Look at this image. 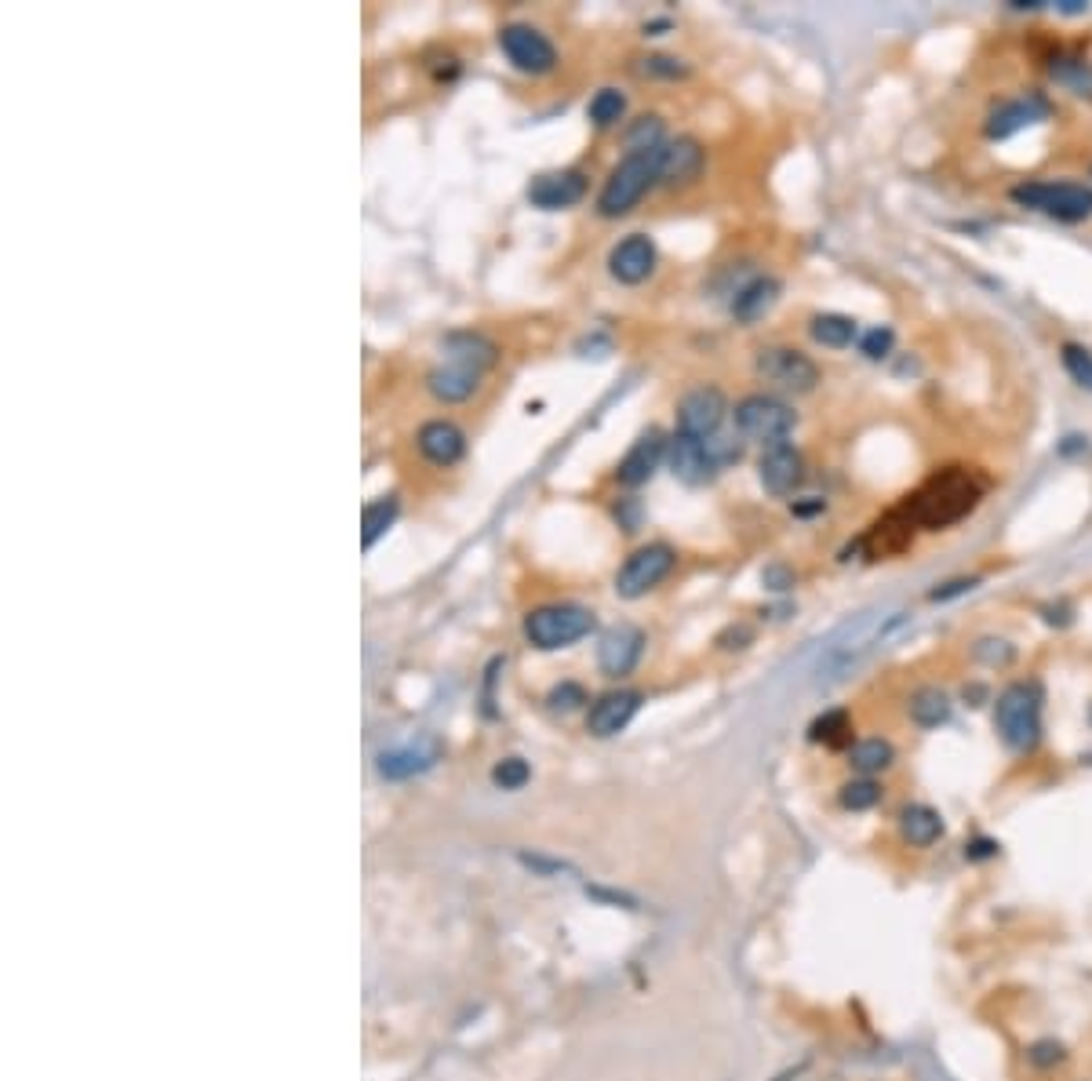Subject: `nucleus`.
<instances>
[{"mask_svg":"<svg viewBox=\"0 0 1092 1081\" xmlns=\"http://www.w3.org/2000/svg\"><path fill=\"white\" fill-rule=\"evenodd\" d=\"M674 565H678L674 546H667V543L641 546V550H634L631 557H626L620 572H615V593L626 598V601L645 598L648 590H656L663 579L674 572Z\"/></svg>","mask_w":1092,"mask_h":1081,"instance_id":"8","label":"nucleus"},{"mask_svg":"<svg viewBox=\"0 0 1092 1081\" xmlns=\"http://www.w3.org/2000/svg\"><path fill=\"white\" fill-rule=\"evenodd\" d=\"M667 448H670V441L659 430H645L631 445V451H626V456L620 459V467H615V481L626 484V489H637V484L652 481V473L659 470V462H663V456H667Z\"/></svg>","mask_w":1092,"mask_h":1081,"instance_id":"15","label":"nucleus"},{"mask_svg":"<svg viewBox=\"0 0 1092 1081\" xmlns=\"http://www.w3.org/2000/svg\"><path fill=\"white\" fill-rule=\"evenodd\" d=\"M910 539H914V525L907 521L904 510L896 506L893 514H885L871 532H866L863 546L871 550V557H893L899 550H907Z\"/></svg>","mask_w":1092,"mask_h":1081,"instance_id":"21","label":"nucleus"},{"mask_svg":"<svg viewBox=\"0 0 1092 1081\" xmlns=\"http://www.w3.org/2000/svg\"><path fill=\"white\" fill-rule=\"evenodd\" d=\"M776 299H779V284L773 277H757V281L746 284V288L735 292L732 314L740 320H757V317H765L768 310H773Z\"/></svg>","mask_w":1092,"mask_h":1081,"instance_id":"25","label":"nucleus"},{"mask_svg":"<svg viewBox=\"0 0 1092 1081\" xmlns=\"http://www.w3.org/2000/svg\"><path fill=\"white\" fill-rule=\"evenodd\" d=\"M663 157H667V142L656 150H637V153H626V157L615 164L612 175L604 179L601 186V197H598V216L604 219H620L626 216L641 197L648 194L652 186L659 183L663 175Z\"/></svg>","mask_w":1092,"mask_h":1081,"instance_id":"3","label":"nucleus"},{"mask_svg":"<svg viewBox=\"0 0 1092 1081\" xmlns=\"http://www.w3.org/2000/svg\"><path fill=\"white\" fill-rule=\"evenodd\" d=\"M415 445H419V451L434 462V467H452V462L462 459V451H467V434L448 419H430V423H423Z\"/></svg>","mask_w":1092,"mask_h":1081,"instance_id":"20","label":"nucleus"},{"mask_svg":"<svg viewBox=\"0 0 1092 1081\" xmlns=\"http://www.w3.org/2000/svg\"><path fill=\"white\" fill-rule=\"evenodd\" d=\"M812 339L819 342V347H852V339H856V320L845 317V314H819L812 317Z\"/></svg>","mask_w":1092,"mask_h":1081,"instance_id":"28","label":"nucleus"},{"mask_svg":"<svg viewBox=\"0 0 1092 1081\" xmlns=\"http://www.w3.org/2000/svg\"><path fill=\"white\" fill-rule=\"evenodd\" d=\"M593 612L583 604H543V609L525 615V637L543 652L554 648H568L576 645L579 637H587L593 631Z\"/></svg>","mask_w":1092,"mask_h":1081,"instance_id":"6","label":"nucleus"},{"mask_svg":"<svg viewBox=\"0 0 1092 1081\" xmlns=\"http://www.w3.org/2000/svg\"><path fill=\"white\" fill-rule=\"evenodd\" d=\"M729 401L718 386H696L688 390L678 405V434L696 437V441H714L721 423H725Z\"/></svg>","mask_w":1092,"mask_h":1081,"instance_id":"11","label":"nucleus"},{"mask_svg":"<svg viewBox=\"0 0 1092 1081\" xmlns=\"http://www.w3.org/2000/svg\"><path fill=\"white\" fill-rule=\"evenodd\" d=\"M626 146H631V153L663 146V121L659 117H641V121H634V128L626 132Z\"/></svg>","mask_w":1092,"mask_h":1081,"instance_id":"34","label":"nucleus"},{"mask_svg":"<svg viewBox=\"0 0 1092 1081\" xmlns=\"http://www.w3.org/2000/svg\"><path fill=\"white\" fill-rule=\"evenodd\" d=\"M732 419H735V430H740L746 441H762L765 448H773V445L787 441L794 423H798V415H794L787 401H779L773 394H751L735 405Z\"/></svg>","mask_w":1092,"mask_h":1081,"instance_id":"7","label":"nucleus"},{"mask_svg":"<svg viewBox=\"0 0 1092 1081\" xmlns=\"http://www.w3.org/2000/svg\"><path fill=\"white\" fill-rule=\"evenodd\" d=\"M860 350L866 353L871 361H882L888 350H893V331L888 328H874V331H866L863 342H860Z\"/></svg>","mask_w":1092,"mask_h":1081,"instance_id":"37","label":"nucleus"},{"mask_svg":"<svg viewBox=\"0 0 1092 1081\" xmlns=\"http://www.w3.org/2000/svg\"><path fill=\"white\" fill-rule=\"evenodd\" d=\"M849 732H852L849 710H827L823 718H816V721L809 724V740H812V743H827V746L845 743V740H849Z\"/></svg>","mask_w":1092,"mask_h":1081,"instance_id":"31","label":"nucleus"},{"mask_svg":"<svg viewBox=\"0 0 1092 1081\" xmlns=\"http://www.w3.org/2000/svg\"><path fill=\"white\" fill-rule=\"evenodd\" d=\"M899 834L910 841L914 849H929L943 838V816L929 809V805H907L899 812Z\"/></svg>","mask_w":1092,"mask_h":1081,"instance_id":"24","label":"nucleus"},{"mask_svg":"<svg viewBox=\"0 0 1092 1081\" xmlns=\"http://www.w3.org/2000/svg\"><path fill=\"white\" fill-rule=\"evenodd\" d=\"M437 757H441V743H437L434 735H419V740L401 743L394 751H383L375 768L383 779H412V776H419V772L434 768Z\"/></svg>","mask_w":1092,"mask_h":1081,"instance_id":"13","label":"nucleus"},{"mask_svg":"<svg viewBox=\"0 0 1092 1081\" xmlns=\"http://www.w3.org/2000/svg\"><path fill=\"white\" fill-rule=\"evenodd\" d=\"M1063 368H1067V375H1071L1078 386H1085L1089 394H1092V353L1085 347H1078V342H1067V347H1063Z\"/></svg>","mask_w":1092,"mask_h":1081,"instance_id":"33","label":"nucleus"},{"mask_svg":"<svg viewBox=\"0 0 1092 1081\" xmlns=\"http://www.w3.org/2000/svg\"><path fill=\"white\" fill-rule=\"evenodd\" d=\"M583 194H587V175L576 168L539 175V179L528 186V200L543 211L572 208L576 200H583Z\"/></svg>","mask_w":1092,"mask_h":1081,"instance_id":"19","label":"nucleus"},{"mask_svg":"<svg viewBox=\"0 0 1092 1081\" xmlns=\"http://www.w3.org/2000/svg\"><path fill=\"white\" fill-rule=\"evenodd\" d=\"M667 459H670L674 478L685 484H707L718 470V459H714V451H710V445L696 441V437H688V434L670 437Z\"/></svg>","mask_w":1092,"mask_h":1081,"instance_id":"16","label":"nucleus"},{"mask_svg":"<svg viewBox=\"0 0 1092 1081\" xmlns=\"http://www.w3.org/2000/svg\"><path fill=\"white\" fill-rule=\"evenodd\" d=\"M951 699H947L943 688H918L910 696V718L921 724V729H936V724L951 721Z\"/></svg>","mask_w":1092,"mask_h":1081,"instance_id":"26","label":"nucleus"},{"mask_svg":"<svg viewBox=\"0 0 1092 1081\" xmlns=\"http://www.w3.org/2000/svg\"><path fill=\"white\" fill-rule=\"evenodd\" d=\"M994 849H998V845H994V841H976V845H972V849H965V856H972V860L994 856Z\"/></svg>","mask_w":1092,"mask_h":1081,"instance_id":"42","label":"nucleus"},{"mask_svg":"<svg viewBox=\"0 0 1092 1081\" xmlns=\"http://www.w3.org/2000/svg\"><path fill=\"white\" fill-rule=\"evenodd\" d=\"M495 353H500L495 342L478 336V331H452L445 339L441 364L426 375V386L445 405H459V401L473 397V390L481 386V375L495 364Z\"/></svg>","mask_w":1092,"mask_h":1081,"instance_id":"2","label":"nucleus"},{"mask_svg":"<svg viewBox=\"0 0 1092 1081\" xmlns=\"http://www.w3.org/2000/svg\"><path fill=\"white\" fill-rule=\"evenodd\" d=\"M838 801L845 805L849 812H866V809H874V805L882 801V783H874L871 776L849 779L845 787H841Z\"/></svg>","mask_w":1092,"mask_h":1081,"instance_id":"32","label":"nucleus"},{"mask_svg":"<svg viewBox=\"0 0 1092 1081\" xmlns=\"http://www.w3.org/2000/svg\"><path fill=\"white\" fill-rule=\"evenodd\" d=\"M757 375L765 379L768 386L783 390V394H809V390L819 383V368L816 361L805 358L801 350H790V347H768L757 353Z\"/></svg>","mask_w":1092,"mask_h":1081,"instance_id":"9","label":"nucleus"},{"mask_svg":"<svg viewBox=\"0 0 1092 1081\" xmlns=\"http://www.w3.org/2000/svg\"><path fill=\"white\" fill-rule=\"evenodd\" d=\"M609 270H612V277L623 281V284H641V281H645L648 273L656 270V244H652V237H645V233L623 237V241L612 248Z\"/></svg>","mask_w":1092,"mask_h":1081,"instance_id":"18","label":"nucleus"},{"mask_svg":"<svg viewBox=\"0 0 1092 1081\" xmlns=\"http://www.w3.org/2000/svg\"><path fill=\"white\" fill-rule=\"evenodd\" d=\"M987 495V478H980L969 467H947L932 473L918 492H910L899 510L907 514L914 528L940 532L947 525H958L961 517H969L980 506V499Z\"/></svg>","mask_w":1092,"mask_h":1081,"instance_id":"1","label":"nucleus"},{"mask_svg":"<svg viewBox=\"0 0 1092 1081\" xmlns=\"http://www.w3.org/2000/svg\"><path fill=\"white\" fill-rule=\"evenodd\" d=\"M500 47L506 58L514 63L521 74H550L557 69V47L546 41V33H539L528 22H510L500 30Z\"/></svg>","mask_w":1092,"mask_h":1081,"instance_id":"10","label":"nucleus"},{"mask_svg":"<svg viewBox=\"0 0 1092 1081\" xmlns=\"http://www.w3.org/2000/svg\"><path fill=\"white\" fill-rule=\"evenodd\" d=\"M394 517H397V499L394 495L368 503L364 514H361V543L364 546H375V539L383 536L390 525H394Z\"/></svg>","mask_w":1092,"mask_h":1081,"instance_id":"29","label":"nucleus"},{"mask_svg":"<svg viewBox=\"0 0 1092 1081\" xmlns=\"http://www.w3.org/2000/svg\"><path fill=\"white\" fill-rule=\"evenodd\" d=\"M645 652V634L637 631L631 623H620L612 631L601 634V645H598V667L604 677H626Z\"/></svg>","mask_w":1092,"mask_h":1081,"instance_id":"12","label":"nucleus"},{"mask_svg":"<svg viewBox=\"0 0 1092 1081\" xmlns=\"http://www.w3.org/2000/svg\"><path fill=\"white\" fill-rule=\"evenodd\" d=\"M976 587V579H951V583H943V587H936L929 598L932 601H947V598H958V593H965Z\"/></svg>","mask_w":1092,"mask_h":1081,"instance_id":"40","label":"nucleus"},{"mask_svg":"<svg viewBox=\"0 0 1092 1081\" xmlns=\"http://www.w3.org/2000/svg\"><path fill=\"white\" fill-rule=\"evenodd\" d=\"M1008 197L1019 208L1041 211L1060 222H1082L1092 216V186L1085 183H1019Z\"/></svg>","mask_w":1092,"mask_h":1081,"instance_id":"5","label":"nucleus"},{"mask_svg":"<svg viewBox=\"0 0 1092 1081\" xmlns=\"http://www.w3.org/2000/svg\"><path fill=\"white\" fill-rule=\"evenodd\" d=\"M757 478H762L765 492L790 495L805 481V459H801V451L794 448V445H787V441L765 448L762 459H757Z\"/></svg>","mask_w":1092,"mask_h":1081,"instance_id":"14","label":"nucleus"},{"mask_svg":"<svg viewBox=\"0 0 1092 1081\" xmlns=\"http://www.w3.org/2000/svg\"><path fill=\"white\" fill-rule=\"evenodd\" d=\"M1046 113H1049V106L1041 102V99H1016V102H1005V106H998V110L991 113L987 135H991V139H1005V135L1019 132V128H1027V124L1041 121V117H1046Z\"/></svg>","mask_w":1092,"mask_h":1081,"instance_id":"23","label":"nucleus"},{"mask_svg":"<svg viewBox=\"0 0 1092 1081\" xmlns=\"http://www.w3.org/2000/svg\"><path fill=\"white\" fill-rule=\"evenodd\" d=\"M1060 1060H1063V1045H1056V1041H1038L1035 1049H1030V1063H1038V1067H1052Z\"/></svg>","mask_w":1092,"mask_h":1081,"instance_id":"39","label":"nucleus"},{"mask_svg":"<svg viewBox=\"0 0 1092 1081\" xmlns=\"http://www.w3.org/2000/svg\"><path fill=\"white\" fill-rule=\"evenodd\" d=\"M579 703H587V692L572 681H565L561 688H554L550 692V707H557V710H576Z\"/></svg>","mask_w":1092,"mask_h":1081,"instance_id":"38","label":"nucleus"},{"mask_svg":"<svg viewBox=\"0 0 1092 1081\" xmlns=\"http://www.w3.org/2000/svg\"><path fill=\"white\" fill-rule=\"evenodd\" d=\"M896 762V751H893V743L888 740H860L856 746L849 751V765L860 772V776H877V772H885L888 765Z\"/></svg>","mask_w":1092,"mask_h":1081,"instance_id":"27","label":"nucleus"},{"mask_svg":"<svg viewBox=\"0 0 1092 1081\" xmlns=\"http://www.w3.org/2000/svg\"><path fill=\"white\" fill-rule=\"evenodd\" d=\"M623 113H626V95L620 88H601L598 95L590 99L587 106V117L598 128H612V124H620L623 121Z\"/></svg>","mask_w":1092,"mask_h":1081,"instance_id":"30","label":"nucleus"},{"mask_svg":"<svg viewBox=\"0 0 1092 1081\" xmlns=\"http://www.w3.org/2000/svg\"><path fill=\"white\" fill-rule=\"evenodd\" d=\"M699 172H703V150H699L696 139H678L667 142V157H663V175L659 183L667 186H685L696 183Z\"/></svg>","mask_w":1092,"mask_h":1081,"instance_id":"22","label":"nucleus"},{"mask_svg":"<svg viewBox=\"0 0 1092 1081\" xmlns=\"http://www.w3.org/2000/svg\"><path fill=\"white\" fill-rule=\"evenodd\" d=\"M641 69H645L648 77H685L688 74V66L681 63V58H670V55H648V58H641Z\"/></svg>","mask_w":1092,"mask_h":1081,"instance_id":"36","label":"nucleus"},{"mask_svg":"<svg viewBox=\"0 0 1092 1081\" xmlns=\"http://www.w3.org/2000/svg\"><path fill=\"white\" fill-rule=\"evenodd\" d=\"M994 729L1016 754H1030L1041 743V688L1035 681H1013L994 703Z\"/></svg>","mask_w":1092,"mask_h":1081,"instance_id":"4","label":"nucleus"},{"mask_svg":"<svg viewBox=\"0 0 1092 1081\" xmlns=\"http://www.w3.org/2000/svg\"><path fill=\"white\" fill-rule=\"evenodd\" d=\"M765 587L768 590H787V587H794V576L787 572V568H768V572H765Z\"/></svg>","mask_w":1092,"mask_h":1081,"instance_id":"41","label":"nucleus"},{"mask_svg":"<svg viewBox=\"0 0 1092 1081\" xmlns=\"http://www.w3.org/2000/svg\"><path fill=\"white\" fill-rule=\"evenodd\" d=\"M637 707H641V692H634V688H615V692H604L598 703L590 707V718H587L590 735H598V740L620 735L626 724L634 721Z\"/></svg>","mask_w":1092,"mask_h":1081,"instance_id":"17","label":"nucleus"},{"mask_svg":"<svg viewBox=\"0 0 1092 1081\" xmlns=\"http://www.w3.org/2000/svg\"><path fill=\"white\" fill-rule=\"evenodd\" d=\"M528 776H532V768L525 757H503V762L492 768L495 787H503V790H521L528 783Z\"/></svg>","mask_w":1092,"mask_h":1081,"instance_id":"35","label":"nucleus"}]
</instances>
